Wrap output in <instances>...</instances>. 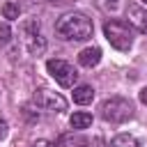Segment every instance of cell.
<instances>
[{"mask_svg": "<svg viewBox=\"0 0 147 147\" xmlns=\"http://www.w3.org/2000/svg\"><path fill=\"white\" fill-rule=\"evenodd\" d=\"M92 30H94L92 21L80 11H69L60 16L55 23V34L67 41H85L92 37Z\"/></svg>", "mask_w": 147, "mask_h": 147, "instance_id": "1", "label": "cell"}, {"mask_svg": "<svg viewBox=\"0 0 147 147\" xmlns=\"http://www.w3.org/2000/svg\"><path fill=\"white\" fill-rule=\"evenodd\" d=\"M103 37L117 51H129L133 46V30L126 21H119V18H110L103 23Z\"/></svg>", "mask_w": 147, "mask_h": 147, "instance_id": "2", "label": "cell"}, {"mask_svg": "<svg viewBox=\"0 0 147 147\" xmlns=\"http://www.w3.org/2000/svg\"><path fill=\"white\" fill-rule=\"evenodd\" d=\"M101 117L113 124H122L133 117V103L124 96H110L101 103Z\"/></svg>", "mask_w": 147, "mask_h": 147, "instance_id": "3", "label": "cell"}, {"mask_svg": "<svg viewBox=\"0 0 147 147\" xmlns=\"http://www.w3.org/2000/svg\"><path fill=\"white\" fill-rule=\"evenodd\" d=\"M46 69H48V74L55 78V83L62 85V87H74L76 80H78L76 69H74L69 62H64V60H48V62H46Z\"/></svg>", "mask_w": 147, "mask_h": 147, "instance_id": "4", "label": "cell"}, {"mask_svg": "<svg viewBox=\"0 0 147 147\" xmlns=\"http://www.w3.org/2000/svg\"><path fill=\"white\" fill-rule=\"evenodd\" d=\"M34 103L39 108H44V110H51V113H62L67 108L64 96L57 94V92H51V90H39L34 94Z\"/></svg>", "mask_w": 147, "mask_h": 147, "instance_id": "5", "label": "cell"}, {"mask_svg": "<svg viewBox=\"0 0 147 147\" xmlns=\"http://www.w3.org/2000/svg\"><path fill=\"white\" fill-rule=\"evenodd\" d=\"M23 41H25V46H28V51H30L32 55H39V53L46 48V41H44V37L39 34V25H34V23H28V25L23 28Z\"/></svg>", "mask_w": 147, "mask_h": 147, "instance_id": "6", "label": "cell"}, {"mask_svg": "<svg viewBox=\"0 0 147 147\" xmlns=\"http://www.w3.org/2000/svg\"><path fill=\"white\" fill-rule=\"evenodd\" d=\"M126 16H129V23L133 28H138L140 32L147 34V9H142L140 5H129Z\"/></svg>", "mask_w": 147, "mask_h": 147, "instance_id": "7", "label": "cell"}, {"mask_svg": "<svg viewBox=\"0 0 147 147\" xmlns=\"http://www.w3.org/2000/svg\"><path fill=\"white\" fill-rule=\"evenodd\" d=\"M78 62H80L83 67H87V69H92V67H96V64L101 62V48H96V46H90V48H83V51L78 53Z\"/></svg>", "mask_w": 147, "mask_h": 147, "instance_id": "8", "label": "cell"}, {"mask_svg": "<svg viewBox=\"0 0 147 147\" xmlns=\"http://www.w3.org/2000/svg\"><path fill=\"white\" fill-rule=\"evenodd\" d=\"M92 99H94L92 85H78V87H74V101L78 106H87V103H92Z\"/></svg>", "mask_w": 147, "mask_h": 147, "instance_id": "9", "label": "cell"}, {"mask_svg": "<svg viewBox=\"0 0 147 147\" xmlns=\"http://www.w3.org/2000/svg\"><path fill=\"white\" fill-rule=\"evenodd\" d=\"M69 124H71V129H87L92 124V115L85 113V110H78L69 117Z\"/></svg>", "mask_w": 147, "mask_h": 147, "instance_id": "10", "label": "cell"}, {"mask_svg": "<svg viewBox=\"0 0 147 147\" xmlns=\"http://www.w3.org/2000/svg\"><path fill=\"white\" fill-rule=\"evenodd\" d=\"M110 147H140V145H138V140H136L133 136L119 133V136H115V138L110 140Z\"/></svg>", "mask_w": 147, "mask_h": 147, "instance_id": "11", "label": "cell"}, {"mask_svg": "<svg viewBox=\"0 0 147 147\" xmlns=\"http://www.w3.org/2000/svg\"><path fill=\"white\" fill-rule=\"evenodd\" d=\"M2 16H5L7 21H16V18L21 16V7H18L16 2H5V5H2Z\"/></svg>", "mask_w": 147, "mask_h": 147, "instance_id": "12", "label": "cell"}, {"mask_svg": "<svg viewBox=\"0 0 147 147\" xmlns=\"http://www.w3.org/2000/svg\"><path fill=\"white\" fill-rule=\"evenodd\" d=\"M94 5H96L101 11L110 14V11H117V7L122 5V0H94Z\"/></svg>", "mask_w": 147, "mask_h": 147, "instance_id": "13", "label": "cell"}, {"mask_svg": "<svg viewBox=\"0 0 147 147\" xmlns=\"http://www.w3.org/2000/svg\"><path fill=\"white\" fill-rule=\"evenodd\" d=\"M64 147H90V142L83 136H67L64 138Z\"/></svg>", "mask_w": 147, "mask_h": 147, "instance_id": "14", "label": "cell"}, {"mask_svg": "<svg viewBox=\"0 0 147 147\" xmlns=\"http://www.w3.org/2000/svg\"><path fill=\"white\" fill-rule=\"evenodd\" d=\"M9 37H11V30H9V25H7V23H0V46H7Z\"/></svg>", "mask_w": 147, "mask_h": 147, "instance_id": "15", "label": "cell"}, {"mask_svg": "<svg viewBox=\"0 0 147 147\" xmlns=\"http://www.w3.org/2000/svg\"><path fill=\"white\" fill-rule=\"evenodd\" d=\"M32 147H55V145H53L51 140H37V142H34Z\"/></svg>", "mask_w": 147, "mask_h": 147, "instance_id": "16", "label": "cell"}, {"mask_svg": "<svg viewBox=\"0 0 147 147\" xmlns=\"http://www.w3.org/2000/svg\"><path fill=\"white\" fill-rule=\"evenodd\" d=\"M2 138H7V122L5 119H0V140Z\"/></svg>", "mask_w": 147, "mask_h": 147, "instance_id": "17", "label": "cell"}, {"mask_svg": "<svg viewBox=\"0 0 147 147\" xmlns=\"http://www.w3.org/2000/svg\"><path fill=\"white\" fill-rule=\"evenodd\" d=\"M140 101L147 106V87H142V90H140Z\"/></svg>", "mask_w": 147, "mask_h": 147, "instance_id": "18", "label": "cell"}, {"mask_svg": "<svg viewBox=\"0 0 147 147\" xmlns=\"http://www.w3.org/2000/svg\"><path fill=\"white\" fill-rule=\"evenodd\" d=\"M142 2H145V5H147V0H142Z\"/></svg>", "mask_w": 147, "mask_h": 147, "instance_id": "19", "label": "cell"}]
</instances>
